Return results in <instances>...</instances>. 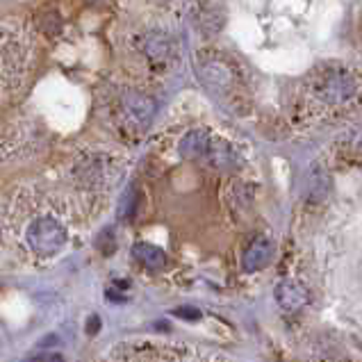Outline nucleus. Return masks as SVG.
Segmentation results:
<instances>
[{
  "label": "nucleus",
  "mask_w": 362,
  "mask_h": 362,
  "mask_svg": "<svg viewBox=\"0 0 362 362\" xmlns=\"http://www.w3.org/2000/svg\"><path fill=\"white\" fill-rule=\"evenodd\" d=\"M103 362H226L210 354H201L196 349H182L180 344H121L115 354Z\"/></svg>",
  "instance_id": "nucleus-1"
},
{
  "label": "nucleus",
  "mask_w": 362,
  "mask_h": 362,
  "mask_svg": "<svg viewBox=\"0 0 362 362\" xmlns=\"http://www.w3.org/2000/svg\"><path fill=\"white\" fill-rule=\"evenodd\" d=\"M66 228L62 226V221H57L55 216H37L28 223L25 228V242L33 248V253H37L39 257H50L57 255L62 248L66 246Z\"/></svg>",
  "instance_id": "nucleus-2"
},
{
  "label": "nucleus",
  "mask_w": 362,
  "mask_h": 362,
  "mask_svg": "<svg viewBox=\"0 0 362 362\" xmlns=\"http://www.w3.org/2000/svg\"><path fill=\"white\" fill-rule=\"evenodd\" d=\"M358 89V78L344 69H333L322 74V78L317 80L315 91L319 94L324 103L330 105H339V103H346L351 96L356 94Z\"/></svg>",
  "instance_id": "nucleus-3"
},
{
  "label": "nucleus",
  "mask_w": 362,
  "mask_h": 362,
  "mask_svg": "<svg viewBox=\"0 0 362 362\" xmlns=\"http://www.w3.org/2000/svg\"><path fill=\"white\" fill-rule=\"evenodd\" d=\"M272 257H274V242L267 240V237H257V240H253L244 251L242 267L246 274L260 272V269H264L272 262Z\"/></svg>",
  "instance_id": "nucleus-4"
},
{
  "label": "nucleus",
  "mask_w": 362,
  "mask_h": 362,
  "mask_svg": "<svg viewBox=\"0 0 362 362\" xmlns=\"http://www.w3.org/2000/svg\"><path fill=\"white\" fill-rule=\"evenodd\" d=\"M123 110H126V115L132 123L146 126L155 115V103L153 98L139 94V91H130V94H126V98H123Z\"/></svg>",
  "instance_id": "nucleus-5"
},
{
  "label": "nucleus",
  "mask_w": 362,
  "mask_h": 362,
  "mask_svg": "<svg viewBox=\"0 0 362 362\" xmlns=\"http://www.w3.org/2000/svg\"><path fill=\"white\" fill-rule=\"evenodd\" d=\"M276 301L287 313H296V310H301L308 303V292L303 285L287 281L276 287Z\"/></svg>",
  "instance_id": "nucleus-6"
},
{
  "label": "nucleus",
  "mask_w": 362,
  "mask_h": 362,
  "mask_svg": "<svg viewBox=\"0 0 362 362\" xmlns=\"http://www.w3.org/2000/svg\"><path fill=\"white\" fill-rule=\"evenodd\" d=\"M132 255L141 267L151 269V272H160V269L167 267V255H164L162 248L153 246V244H134Z\"/></svg>",
  "instance_id": "nucleus-7"
},
{
  "label": "nucleus",
  "mask_w": 362,
  "mask_h": 362,
  "mask_svg": "<svg viewBox=\"0 0 362 362\" xmlns=\"http://www.w3.org/2000/svg\"><path fill=\"white\" fill-rule=\"evenodd\" d=\"M212 141L205 130H192L185 134V139L180 141V155L185 158H203V155L210 153Z\"/></svg>",
  "instance_id": "nucleus-8"
},
{
  "label": "nucleus",
  "mask_w": 362,
  "mask_h": 362,
  "mask_svg": "<svg viewBox=\"0 0 362 362\" xmlns=\"http://www.w3.org/2000/svg\"><path fill=\"white\" fill-rule=\"evenodd\" d=\"M144 50H146V55L153 62H162L169 57V53L173 50V44L164 33H151L146 39H144Z\"/></svg>",
  "instance_id": "nucleus-9"
},
{
  "label": "nucleus",
  "mask_w": 362,
  "mask_h": 362,
  "mask_svg": "<svg viewBox=\"0 0 362 362\" xmlns=\"http://www.w3.org/2000/svg\"><path fill=\"white\" fill-rule=\"evenodd\" d=\"M203 78L210 82L214 87H223L228 89L233 82H235V74L230 71V66L221 64V62H210V64H205L203 69Z\"/></svg>",
  "instance_id": "nucleus-10"
},
{
  "label": "nucleus",
  "mask_w": 362,
  "mask_h": 362,
  "mask_svg": "<svg viewBox=\"0 0 362 362\" xmlns=\"http://www.w3.org/2000/svg\"><path fill=\"white\" fill-rule=\"evenodd\" d=\"M175 315L187 317V319H199L201 317V313H196L194 308H180V310H175Z\"/></svg>",
  "instance_id": "nucleus-11"
},
{
  "label": "nucleus",
  "mask_w": 362,
  "mask_h": 362,
  "mask_svg": "<svg viewBox=\"0 0 362 362\" xmlns=\"http://www.w3.org/2000/svg\"><path fill=\"white\" fill-rule=\"evenodd\" d=\"M203 3H205V0H203Z\"/></svg>",
  "instance_id": "nucleus-12"
}]
</instances>
